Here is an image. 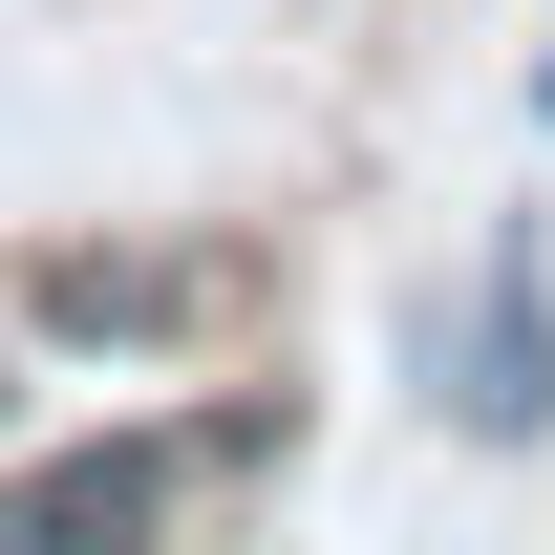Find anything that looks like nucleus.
<instances>
[{
    "instance_id": "2",
    "label": "nucleus",
    "mask_w": 555,
    "mask_h": 555,
    "mask_svg": "<svg viewBox=\"0 0 555 555\" xmlns=\"http://www.w3.org/2000/svg\"><path fill=\"white\" fill-rule=\"evenodd\" d=\"M214 299H235V257H43V278H22L43 343H193Z\"/></svg>"
},
{
    "instance_id": "4",
    "label": "nucleus",
    "mask_w": 555,
    "mask_h": 555,
    "mask_svg": "<svg viewBox=\"0 0 555 555\" xmlns=\"http://www.w3.org/2000/svg\"><path fill=\"white\" fill-rule=\"evenodd\" d=\"M0 406H22V385H0Z\"/></svg>"
},
{
    "instance_id": "1",
    "label": "nucleus",
    "mask_w": 555,
    "mask_h": 555,
    "mask_svg": "<svg viewBox=\"0 0 555 555\" xmlns=\"http://www.w3.org/2000/svg\"><path fill=\"white\" fill-rule=\"evenodd\" d=\"M427 406L470 427V449H534V427H555V235H534V214H491L470 278L427 299Z\"/></svg>"
},
{
    "instance_id": "3",
    "label": "nucleus",
    "mask_w": 555,
    "mask_h": 555,
    "mask_svg": "<svg viewBox=\"0 0 555 555\" xmlns=\"http://www.w3.org/2000/svg\"><path fill=\"white\" fill-rule=\"evenodd\" d=\"M278 427L235 406V427H171V449H65V470H0V513H65V534H129V513H171L193 470H257Z\"/></svg>"
}]
</instances>
